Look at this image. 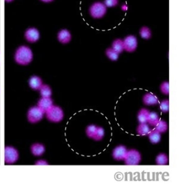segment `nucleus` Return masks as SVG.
<instances>
[{
  "label": "nucleus",
  "instance_id": "obj_32",
  "mask_svg": "<svg viewBox=\"0 0 181 193\" xmlns=\"http://www.w3.org/2000/svg\"><path fill=\"white\" fill-rule=\"evenodd\" d=\"M7 2H12V1H13V0H5Z\"/></svg>",
  "mask_w": 181,
  "mask_h": 193
},
{
  "label": "nucleus",
  "instance_id": "obj_20",
  "mask_svg": "<svg viewBox=\"0 0 181 193\" xmlns=\"http://www.w3.org/2000/svg\"><path fill=\"white\" fill-rule=\"evenodd\" d=\"M150 132V128L146 124H141L137 128V134L140 135H145Z\"/></svg>",
  "mask_w": 181,
  "mask_h": 193
},
{
  "label": "nucleus",
  "instance_id": "obj_3",
  "mask_svg": "<svg viewBox=\"0 0 181 193\" xmlns=\"http://www.w3.org/2000/svg\"><path fill=\"white\" fill-rule=\"evenodd\" d=\"M90 16L94 18L99 19L103 18L106 12V7L104 3L96 2L93 3L90 9Z\"/></svg>",
  "mask_w": 181,
  "mask_h": 193
},
{
  "label": "nucleus",
  "instance_id": "obj_21",
  "mask_svg": "<svg viewBox=\"0 0 181 193\" xmlns=\"http://www.w3.org/2000/svg\"><path fill=\"white\" fill-rule=\"evenodd\" d=\"M106 55L112 61H117L118 59L119 54L114 50L111 48H108L106 50Z\"/></svg>",
  "mask_w": 181,
  "mask_h": 193
},
{
  "label": "nucleus",
  "instance_id": "obj_13",
  "mask_svg": "<svg viewBox=\"0 0 181 193\" xmlns=\"http://www.w3.org/2000/svg\"><path fill=\"white\" fill-rule=\"evenodd\" d=\"M31 153L34 155L39 156L42 155L45 152V147L40 143H35L31 147Z\"/></svg>",
  "mask_w": 181,
  "mask_h": 193
},
{
  "label": "nucleus",
  "instance_id": "obj_31",
  "mask_svg": "<svg viewBox=\"0 0 181 193\" xmlns=\"http://www.w3.org/2000/svg\"><path fill=\"white\" fill-rule=\"evenodd\" d=\"M41 1H43L44 2H50L53 1V0H41Z\"/></svg>",
  "mask_w": 181,
  "mask_h": 193
},
{
  "label": "nucleus",
  "instance_id": "obj_1",
  "mask_svg": "<svg viewBox=\"0 0 181 193\" xmlns=\"http://www.w3.org/2000/svg\"><path fill=\"white\" fill-rule=\"evenodd\" d=\"M33 59V53L29 47L22 45L19 47L15 54V60L17 64L21 65H27Z\"/></svg>",
  "mask_w": 181,
  "mask_h": 193
},
{
  "label": "nucleus",
  "instance_id": "obj_2",
  "mask_svg": "<svg viewBox=\"0 0 181 193\" xmlns=\"http://www.w3.org/2000/svg\"><path fill=\"white\" fill-rule=\"evenodd\" d=\"M45 113L48 120L53 122L61 121L64 116L63 109L58 106H52Z\"/></svg>",
  "mask_w": 181,
  "mask_h": 193
},
{
  "label": "nucleus",
  "instance_id": "obj_15",
  "mask_svg": "<svg viewBox=\"0 0 181 193\" xmlns=\"http://www.w3.org/2000/svg\"><path fill=\"white\" fill-rule=\"evenodd\" d=\"M149 113L148 110L144 108L140 110L137 115V119L141 124H146L147 122Z\"/></svg>",
  "mask_w": 181,
  "mask_h": 193
},
{
  "label": "nucleus",
  "instance_id": "obj_17",
  "mask_svg": "<svg viewBox=\"0 0 181 193\" xmlns=\"http://www.w3.org/2000/svg\"><path fill=\"white\" fill-rule=\"evenodd\" d=\"M112 48L118 54L122 53L123 50H124L123 40L121 39L115 40L113 43Z\"/></svg>",
  "mask_w": 181,
  "mask_h": 193
},
{
  "label": "nucleus",
  "instance_id": "obj_4",
  "mask_svg": "<svg viewBox=\"0 0 181 193\" xmlns=\"http://www.w3.org/2000/svg\"><path fill=\"white\" fill-rule=\"evenodd\" d=\"M124 160L126 165H137L141 162V153L136 149H130L128 151Z\"/></svg>",
  "mask_w": 181,
  "mask_h": 193
},
{
  "label": "nucleus",
  "instance_id": "obj_5",
  "mask_svg": "<svg viewBox=\"0 0 181 193\" xmlns=\"http://www.w3.org/2000/svg\"><path fill=\"white\" fill-rule=\"evenodd\" d=\"M44 112L38 106L32 107L28 111L27 118L28 121L31 123H36L40 121L43 117Z\"/></svg>",
  "mask_w": 181,
  "mask_h": 193
},
{
  "label": "nucleus",
  "instance_id": "obj_27",
  "mask_svg": "<svg viewBox=\"0 0 181 193\" xmlns=\"http://www.w3.org/2000/svg\"><path fill=\"white\" fill-rule=\"evenodd\" d=\"M160 109L162 112H168L169 109V102L168 100H165L162 101L160 104Z\"/></svg>",
  "mask_w": 181,
  "mask_h": 193
},
{
  "label": "nucleus",
  "instance_id": "obj_26",
  "mask_svg": "<svg viewBox=\"0 0 181 193\" xmlns=\"http://www.w3.org/2000/svg\"><path fill=\"white\" fill-rule=\"evenodd\" d=\"M97 126L94 125H90L86 129V134L88 137L90 138H93L97 130Z\"/></svg>",
  "mask_w": 181,
  "mask_h": 193
},
{
  "label": "nucleus",
  "instance_id": "obj_30",
  "mask_svg": "<svg viewBox=\"0 0 181 193\" xmlns=\"http://www.w3.org/2000/svg\"><path fill=\"white\" fill-rule=\"evenodd\" d=\"M35 164L39 165H47L48 163H47V162H45L44 160H39V161H37V162L35 163Z\"/></svg>",
  "mask_w": 181,
  "mask_h": 193
},
{
  "label": "nucleus",
  "instance_id": "obj_19",
  "mask_svg": "<svg viewBox=\"0 0 181 193\" xmlns=\"http://www.w3.org/2000/svg\"><path fill=\"white\" fill-rule=\"evenodd\" d=\"M159 117L155 112H150L148 117L147 122L152 126H156L159 121Z\"/></svg>",
  "mask_w": 181,
  "mask_h": 193
},
{
  "label": "nucleus",
  "instance_id": "obj_22",
  "mask_svg": "<svg viewBox=\"0 0 181 193\" xmlns=\"http://www.w3.org/2000/svg\"><path fill=\"white\" fill-rule=\"evenodd\" d=\"M156 162L157 165H165L168 162V156L164 153H160L156 157Z\"/></svg>",
  "mask_w": 181,
  "mask_h": 193
},
{
  "label": "nucleus",
  "instance_id": "obj_24",
  "mask_svg": "<svg viewBox=\"0 0 181 193\" xmlns=\"http://www.w3.org/2000/svg\"><path fill=\"white\" fill-rule=\"evenodd\" d=\"M168 129L167 123L164 121H159L156 125V130L159 133H164Z\"/></svg>",
  "mask_w": 181,
  "mask_h": 193
},
{
  "label": "nucleus",
  "instance_id": "obj_14",
  "mask_svg": "<svg viewBox=\"0 0 181 193\" xmlns=\"http://www.w3.org/2000/svg\"><path fill=\"white\" fill-rule=\"evenodd\" d=\"M144 104L147 106L155 105L158 103V100L155 95L151 93H148L146 94L143 99Z\"/></svg>",
  "mask_w": 181,
  "mask_h": 193
},
{
  "label": "nucleus",
  "instance_id": "obj_25",
  "mask_svg": "<svg viewBox=\"0 0 181 193\" xmlns=\"http://www.w3.org/2000/svg\"><path fill=\"white\" fill-rule=\"evenodd\" d=\"M104 134H105V132H104L103 128L101 127H97L96 131L92 139H94V140H97V141L101 140L103 138Z\"/></svg>",
  "mask_w": 181,
  "mask_h": 193
},
{
  "label": "nucleus",
  "instance_id": "obj_29",
  "mask_svg": "<svg viewBox=\"0 0 181 193\" xmlns=\"http://www.w3.org/2000/svg\"><path fill=\"white\" fill-rule=\"evenodd\" d=\"M118 3V0H105L104 5L106 7H112L116 6Z\"/></svg>",
  "mask_w": 181,
  "mask_h": 193
},
{
  "label": "nucleus",
  "instance_id": "obj_11",
  "mask_svg": "<svg viewBox=\"0 0 181 193\" xmlns=\"http://www.w3.org/2000/svg\"><path fill=\"white\" fill-rule=\"evenodd\" d=\"M57 38L60 43L67 44L71 40L72 35L70 32L67 30L63 29L58 32Z\"/></svg>",
  "mask_w": 181,
  "mask_h": 193
},
{
  "label": "nucleus",
  "instance_id": "obj_18",
  "mask_svg": "<svg viewBox=\"0 0 181 193\" xmlns=\"http://www.w3.org/2000/svg\"><path fill=\"white\" fill-rule=\"evenodd\" d=\"M39 90L43 97H50L52 95V90L50 87L47 84H43Z\"/></svg>",
  "mask_w": 181,
  "mask_h": 193
},
{
  "label": "nucleus",
  "instance_id": "obj_16",
  "mask_svg": "<svg viewBox=\"0 0 181 193\" xmlns=\"http://www.w3.org/2000/svg\"><path fill=\"white\" fill-rule=\"evenodd\" d=\"M149 139L150 142L153 144L159 143L161 139V134L156 130L151 131L149 133Z\"/></svg>",
  "mask_w": 181,
  "mask_h": 193
},
{
  "label": "nucleus",
  "instance_id": "obj_8",
  "mask_svg": "<svg viewBox=\"0 0 181 193\" xmlns=\"http://www.w3.org/2000/svg\"><path fill=\"white\" fill-rule=\"evenodd\" d=\"M26 39L30 43H35L39 39L40 33L38 29L31 27L27 29L25 32Z\"/></svg>",
  "mask_w": 181,
  "mask_h": 193
},
{
  "label": "nucleus",
  "instance_id": "obj_23",
  "mask_svg": "<svg viewBox=\"0 0 181 193\" xmlns=\"http://www.w3.org/2000/svg\"><path fill=\"white\" fill-rule=\"evenodd\" d=\"M151 31L147 27H143L140 30V35L144 39H149L151 37Z\"/></svg>",
  "mask_w": 181,
  "mask_h": 193
},
{
  "label": "nucleus",
  "instance_id": "obj_7",
  "mask_svg": "<svg viewBox=\"0 0 181 193\" xmlns=\"http://www.w3.org/2000/svg\"><path fill=\"white\" fill-rule=\"evenodd\" d=\"M124 49L128 52L135 51L137 46V39L133 35H129L123 40Z\"/></svg>",
  "mask_w": 181,
  "mask_h": 193
},
{
  "label": "nucleus",
  "instance_id": "obj_12",
  "mask_svg": "<svg viewBox=\"0 0 181 193\" xmlns=\"http://www.w3.org/2000/svg\"><path fill=\"white\" fill-rule=\"evenodd\" d=\"M29 85L31 88L35 90H39L43 85V81L38 76H32L29 80Z\"/></svg>",
  "mask_w": 181,
  "mask_h": 193
},
{
  "label": "nucleus",
  "instance_id": "obj_28",
  "mask_svg": "<svg viewBox=\"0 0 181 193\" xmlns=\"http://www.w3.org/2000/svg\"><path fill=\"white\" fill-rule=\"evenodd\" d=\"M160 90L161 91L162 93L168 95L169 93V84L168 82H163L161 86H160Z\"/></svg>",
  "mask_w": 181,
  "mask_h": 193
},
{
  "label": "nucleus",
  "instance_id": "obj_10",
  "mask_svg": "<svg viewBox=\"0 0 181 193\" xmlns=\"http://www.w3.org/2000/svg\"><path fill=\"white\" fill-rule=\"evenodd\" d=\"M53 106V101L50 97H42L38 102V106L43 112H47Z\"/></svg>",
  "mask_w": 181,
  "mask_h": 193
},
{
  "label": "nucleus",
  "instance_id": "obj_6",
  "mask_svg": "<svg viewBox=\"0 0 181 193\" xmlns=\"http://www.w3.org/2000/svg\"><path fill=\"white\" fill-rule=\"evenodd\" d=\"M19 158V153L13 147L7 146L5 148V162L7 164L16 162Z\"/></svg>",
  "mask_w": 181,
  "mask_h": 193
},
{
  "label": "nucleus",
  "instance_id": "obj_9",
  "mask_svg": "<svg viewBox=\"0 0 181 193\" xmlns=\"http://www.w3.org/2000/svg\"><path fill=\"white\" fill-rule=\"evenodd\" d=\"M128 150L124 146L116 147L113 151V157L117 160H122L125 159Z\"/></svg>",
  "mask_w": 181,
  "mask_h": 193
}]
</instances>
